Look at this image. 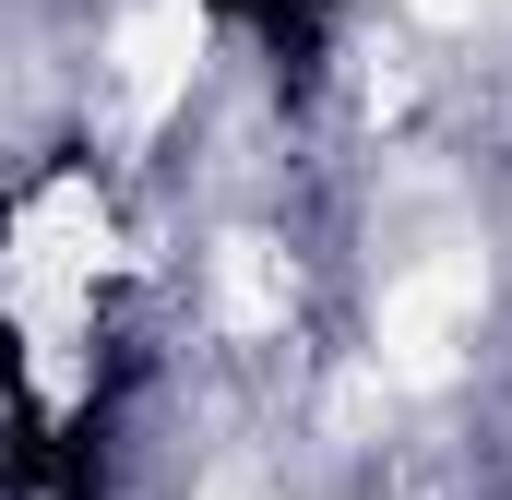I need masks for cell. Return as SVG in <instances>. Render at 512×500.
Segmentation results:
<instances>
[{
	"label": "cell",
	"mask_w": 512,
	"mask_h": 500,
	"mask_svg": "<svg viewBox=\"0 0 512 500\" xmlns=\"http://www.w3.org/2000/svg\"><path fill=\"white\" fill-rule=\"evenodd\" d=\"M143 227L96 155H24L0 179V429L12 465H60L131 381Z\"/></svg>",
	"instance_id": "cell-1"
}]
</instances>
